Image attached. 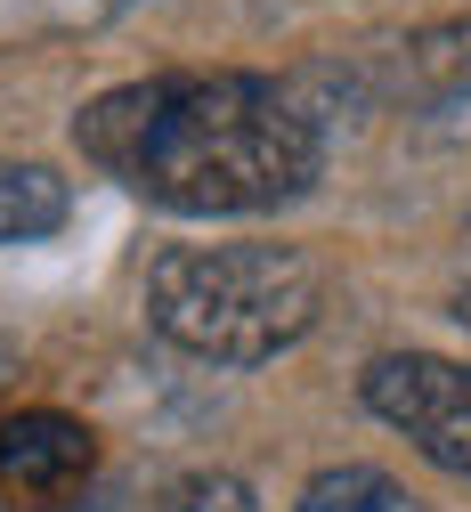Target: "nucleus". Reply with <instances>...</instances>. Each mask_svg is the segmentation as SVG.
<instances>
[{"label": "nucleus", "instance_id": "obj_1", "mask_svg": "<svg viewBox=\"0 0 471 512\" xmlns=\"http://www.w3.org/2000/svg\"><path fill=\"white\" fill-rule=\"evenodd\" d=\"M74 147L187 220H228V212H277L325 163L317 122L301 98L268 74H147L82 106Z\"/></svg>", "mask_w": 471, "mask_h": 512}, {"label": "nucleus", "instance_id": "obj_2", "mask_svg": "<svg viewBox=\"0 0 471 512\" xmlns=\"http://www.w3.org/2000/svg\"><path fill=\"white\" fill-rule=\"evenodd\" d=\"M317 269L293 244H171L147 269V326L212 366H260L317 326Z\"/></svg>", "mask_w": 471, "mask_h": 512}, {"label": "nucleus", "instance_id": "obj_3", "mask_svg": "<svg viewBox=\"0 0 471 512\" xmlns=\"http://www.w3.org/2000/svg\"><path fill=\"white\" fill-rule=\"evenodd\" d=\"M366 407L415 439V456L471 480V366L431 350H390L366 366Z\"/></svg>", "mask_w": 471, "mask_h": 512}, {"label": "nucleus", "instance_id": "obj_4", "mask_svg": "<svg viewBox=\"0 0 471 512\" xmlns=\"http://www.w3.org/2000/svg\"><path fill=\"white\" fill-rule=\"evenodd\" d=\"M98 472V439L82 415L17 407L0 415V504H65Z\"/></svg>", "mask_w": 471, "mask_h": 512}, {"label": "nucleus", "instance_id": "obj_5", "mask_svg": "<svg viewBox=\"0 0 471 512\" xmlns=\"http://www.w3.org/2000/svg\"><path fill=\"white\" fill-rule=\"evenodd\" d=\"M65 228V179L41 163H0V244H33Z\"/></svg>", "mask_w": 471, "mask_h": 512}, {"label": "nucleus", "instance_id": "obj_6", "mask_svg": "<svg viewBox=\"0 0 471 512\" xmlns=\"http://www.w3.org/2000/svg\"><path fill=\"white\" fill-rule=\"evenodd\" d=\"M293 512H423V496L398 488V480L374 472V464H333V472H317V480L301 488Z\"/></svg>", "mask_w": 471, "mask_h": 512}, {"label": "nucleus", "instance_id": "obj_7", "mask_svg": "<svg viewBox=\"0 0 471 512\" xmlns=\"http://www.w3.org/2000/svg\"><path fill=\"white\" fill-rule=\"evenodd\" d=\"M147 512H252V488H244L236 472H187V480H171Z\"/></svg>", "mask_w": 471, "mask_h": 512}, {"label": "nucleus", "instance_id": "obj_8", "mask_svg": "<svg viewBox=\"0 0 471 512\" xmlns=\"http://www.w3.org/2000/svg\"><path fill=\"white\" fill-rule=\"evenodd\" d=\"M463 244H471V236H463ZM447 309H455L463 326H471V261H463V277H455V293H447Z\"/></svg>", "mask_w": 471, "mask_h": 512}, {"label": "nucleus", "instance_id": "obj_9", "mask_svg": "<svg viewBox=\"0 0 471 512\" xmlns=\"http://www.w3.org/2000/svg\"><path fill=\"white\" fill-rule=\"evenodd\" d=\"M0 366H9V342H0Z\"/></svg>", "mask_w": 471, "mask_h": 512}]
</instances>
